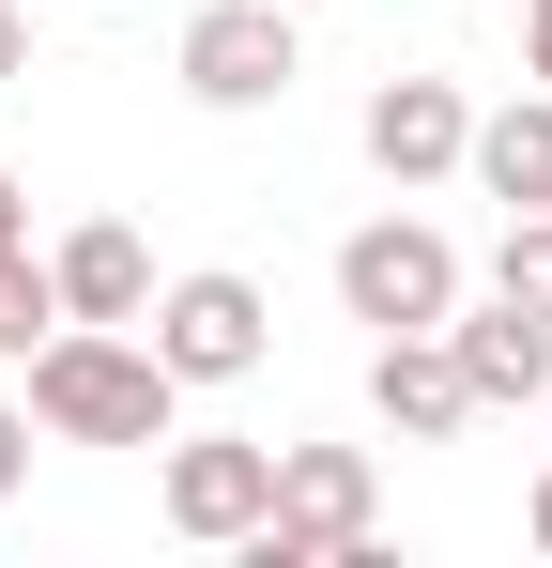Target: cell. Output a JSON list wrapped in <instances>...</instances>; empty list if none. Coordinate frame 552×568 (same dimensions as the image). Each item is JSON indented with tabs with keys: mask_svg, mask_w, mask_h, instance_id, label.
<instances>
[{
	"mask_svg": "<svg viewBox=\"0 0 552 568\" xmlns=\"http://www.w3.org/2000/svg\"><path fill=\"white\" fill-rule=\"evenodd\" d=\"M354 139H368V170L415 200V185H446L460 154H476V108H460V78H384Z\"/></svg>",
	"mask_w": 552,
	"mask_h": 568,
	"instance_id": "obj_7",
	"label": "cell"
},
{
	"mask_svg": "<svg viewBox=\"0 0 552 568\" xmlns=\"http://www.w3.org/2000/svg\"><path fill=\"white\" fill-rule=\"evenodd\" d=\"M31 491V399H0V507Z\"/></svg>",
	"mask_w": 552,
	"mask_h": 568,
	"instance_id": "obj_14",
	"label": "cell"
},
{
	"mask_svg": "<svg viewBox=\"0 0 552 568\" xmlns=\"http://www.w3.org/2000/svg\"><path fill=\"white\" fill-rule=\"evenodd\" d=\"M47 277H62V323H139V307H154V246H139L123 215H92V231L47 246Z\"/></svg>",
	"mask_w": 552,
	"mask_h": 568,
	"instance_id": "obj_10",
	"label": "cell"
},
{
	"mask_svg": "<svg viewBox=\"0 0 552 568\" xmlns=\"http://www.w3.org/2000/svg\"><path fill=\"white\" fill-rule=\"evenodd\" d=\"M446 354H460V384H476V415H491V399H552V323L507 307V292H491V307L460 292V307H446Z\"/></svg>",
	"mask_w": 552,
	"mask_h": 568,
	"instance_id": "obj_9",
	"label": "cell"
},
{
	"mask_svg": "<svg viewBox=\"0 0 552 568\" xmlns=\"http://www.w3.org/2000/svg\"><path fill=\"white\" fill-rule=\"evenodd\" d=\"M170 415H184L170 354L123 323H62L31 354V430H62V446H170Z\"/></svg>",
	"mask_w": 552,
	"mask_h": 568,
	"instance_id": "obj_1",
	"label": "cell"
},
{
	"mask_svg": "<svg viewBox=\"0 0 552 568\" xmlns=\"http://www.w3.org/2000/svg\"><path fill=\"white\" fill-rule=\"evenodd\" d=\"M154 507H170V538L231 554V538L276 507V446H246V430H170V462H154Z\"/></svg>",
	"mask_w": 552,
	"mask_h": 568,
	"instance_id": "obj_5",
	"label": "cell"
},
{
	"mask_svg": "<svg viewBox=\"0 0 552 568\" xmlns=\"http://www.w3.org/2000/svg\"><path fill=\"white\" fill-rule=\"evenodd\" d=\"M0 246H31V215H16V170H0Z\"/></svg>",
	"mask_w": 552,
	"mask_h": 568,
	"instance_id": "obj_17",
	"label": "cell"
},
{
	"mask_svg": "<svg viewBox=\"0 0 552 568\" xmlns=\"http://www.w3.org/2000/svg\"><path fill=\"white\" fill-rule=\"evenodd\" d=\"M47 338H62V277H47L31 246H0V369H31Z\"/></svg>",
	"mask_w": 552,
	"mask_h": 568,
	"instance_id": "obj_12",
	"label": "cell"
},
{
	"mask_svg": "<svg viewBox=\"0 0 552 568\" xmlns=\"http://www.w3.org/2000/svg\"><path fill=\"white\" fill-rule=\"evenodd\" d=\"M522 523H538V554H552V476H538V507H522Z\"/></svg>",
	"mask_w": 552,
	"mask_h": 568,
	"instance_id": "obj_18",
	"label": "cell"
},
{
	"mask_svg": "<svg viewBox=\"0 0 552 568\" xmlns=\"http://www.w3.org/2000/svg\"><path fill=\"white\" fill-rule=\"evenodd\" d=\"M368 523H384L368 446H276V507L231 538V554L246 568H338V554H368Z\"/></svg>",
	"mask_w": 552,
	"mask_h": 568,
	"instance_id": "obj_2",
	"label": "cell"
},
{
	"mask_svg": "<svg viewBox=\"0 0 552 568\" xmlns=\"http://www.w3.org/2000/svg\"><path fill=\"white\" fill-rule=\"evenodd\" d=\"M338 307H354L368 338H415V323L460 307V246L430 231V215H368L354 246H338Z\"/></svg>",
	"mask_w": 552,
	"mask_h": 568,
	"instance_id": "obj_3",
	"label": "cell"
},
{
	"mask_svg": "<svg viewBox=\"0 0 552 568\" xmlns=\"http://www.w3.org/2000/svg\"><path fill=\"white\" fill-rule=\"evenodd\" d=\"M16 62H31V16H16V0H0V78H16Z\"/></svg>",
	"mask_w": 552,
	"mask_h": 568,
	"instance_id": "obj_16",
	"label": "cell"
},
{
	"mask_svg": "<svg viewBox=\"0 0 552 568\" xmlns=\"http://www.w3.org/2000/svg\"><path fill=\"white\" fill-rule=\"evenodd\" d=\"M491 292L552 323V215H507V246H491Z\"/></svg>",
	"mask_w": 552,
	"mask_h": 568,
	"instance_id": "obj_13",
	"label": "cell"
},
{
	"mask_svg": "<svg viewBox=\"0 0 552 568\" xmlns=\"http://www.w3.org/2000/svg\"><path fill=\"white\" fill-rule=\"evenodd\" d=\"M368 415H384L399 446H446V430H476V384H460L446 323H415V338H368Z\"/></svg>",
	"mask_w": 552,
	"mask_h": 568,
	"instance_id": "obj_8",
	"label": "cell"
},
{
	"mask_svg": "<svg viewBox=\"0 0 552 568\" xmlns=\"http://www.w3.org/2000/svg\"><path fill=\"white\" fill-rule=\"evenodd\" d=\"M154 354H170V384H246L276 354V307H262V277H231V262H200V277H170L154 307Z\"/></svg>",
	"mask_w": 552,
	"mask_h": 568,
	"instance_id": "obj_4",
	"label": "cell"
},
{
	"mask_svg": "<svg viewBox=\"0 0 552 568\" xmlns=\"http://www.w3.org/2000/svg\"><path fill=\"white\" fill-rule=\"evenodd\" d=\"M170 62H184L200 108H276L292 93V0H200Z\"/></svg>",
	"mask_w": 552,
	"mask_h": 568,
	"instance_id": "obj_6",
	"label": "cell"
},
{
	"mask_svg": "<svg viewBox=\"0 0 552 568\" xmlns=\"http://www.w3.org/2000/svg\"><path fill=\"white\" fill-rule=\"evenodd\" d=\"M460 170L507 200V215H552V78L507 93V108H476V154H460Z\"/></svg>",
	"mask_w": 552,
	"mask_h": 568,
	"instance_id": "obj_11",
	"label": "cell"
},
{
	"mask_svg": "<svg viewBox=\"0 0 552 568\" xmlns=\"http://www.w3.org/2000/svg\"><path fill=\"white\" fill-rule=\"evenodd\" d=\"M292 16H323V0H292Z\"/></svg>",
	"mask_w": 552,
	"mask_h": 568,
	"instance_id": "obj_19",
	"label": "cell"
},
{
	"mask_svg": "<svg viewBox=\"0 0 552 568\" xmlns=\"http://www.w3.org/2000/svg\"><path fill=\"white\" fill-rule=\"evenodd\" d=\"M522 62H538V78H552V0H522Z\"/></svg>",
	"mask_w": 552,
	"mask_h": 568,
	"instance_id": "obj_15",
	"label": "cell"
}]
</instances>
